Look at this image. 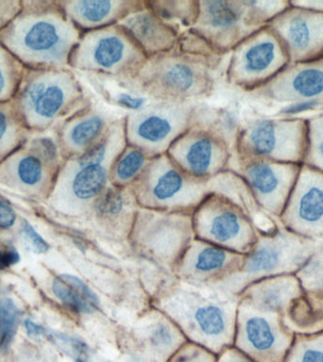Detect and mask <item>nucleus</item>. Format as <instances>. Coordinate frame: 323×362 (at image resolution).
<instances>
[{"mask_svg":"<svg viewBox=\"0 0 323 362\" xmlns=\"http://www.w3.org/2000/svg\"><path fill=\"white\" fill-rule=\"evenodd\" d=\"M317 105L316 101H305L300 102V103L290 105L288 107L283 110V112L288 113V115H294V113H299L305 112V110L314 109Z\"/></svg>","mask_w":323,"mask_h":362,"instance_id":"obj_38","label":"nucleus"},{"mask_svg":"<svg viewBox=\"0 0 323 362\" xmlns=\"http://www.w3.org/2000/svg\"><path fill=\"white\" fill-rule=\"evenodd\" d=\"M124 206V200L122 194L115 189H108L104 194L99 198L96 209L102 215H116L120 214Z\"/></svg>","mask_w":323,"mask_h":362,"instance_id":"obj_29","label":"nucleus"},{"mask_svg":"<svg viewBox=\"0 0 323 362\" xmlns=\"http://www.w3.org/2000/svg\"><path fill=\"white\" fill-rule=\"evenodd\" d=\"M227 260V254L222 249L204 247L198 252L195 259L194 267L201 273H208L222 268Z\"/></svg>","mask_w":323,"mask_h":362,"instance_id":"obj_25","label":"nucleus"},{"mask_svg":"<svg viewBox=\"0 0 323 362\" xmlns=\"http://www.w3.org/2000/svg\"><path fill=\"white\" fill-rule=\"evenodd\" d=\"M23 231H24L26 240H27L28 243H30L31 247L33 248L36 253L42 254L48 250V248H50L48 243L37 233L35 229L30 223L25 222Z\"/></svg>","mask_w":323,"mask_h":362,"instance_id":"obj_32","label":"nucleus"},{"mask_svg":"<svg viewBox=\"0 0 323 362\" xmlns=\"http://www.w3.org/2000/svg\"><path fill=\"white\" fill-rule=\"evenodd\" d=\"M6 88V78L4 74H3L1 69H0V95L4 92Z\"/></svg>","mask_w":323,"mask_h":362,"instance_id":"obj_43","label":"nucleus"},{"mask_svg":"<svg viewBox=\"0 0 323 362\" xmlns=\"http://www.w3.org/2000/svg\"><path fill=\"white\" fill-rule=\"evenodd\" d=\"M291 89L305 98H316L323 93V69L305 68L299 71L290 82Z\"/></svg>","mask_w":323,"mask_h":362,"instance_id":"obj_16","label":"nucleus"},{"mask_svg":"<svg viewBox=\"0 0 323 362\" xmlns=\"http://www.w3.org/2000/svg\"><path fill=\"white\" fill-rule=\"evenodd\" d=\"M150 341L156 347L164 348L169 346L173 341V335L169 327L164 324L158 325L150 336Z\"/></svg>","mask_w":323,"mask_h":362,"instance_id":"obj_33","label":"nucleus"},{"mask_svg":"<svg viewBox=\"0 0 323 362\" xmlns=\"http://www.w3.org/2000/svg\"><path fill=\"white\" fill-rule=\"evenodd\" d=\"M14 221H16V214H14L13 209L0 200V228H11L13 225Z\"/></svg>","mask_w":323,"mask_h":362,"instance_id":"obj_36","label":"nucleus"},{"mask_svg":"<svg viewBox=\"0 0 323 362\" xmlns=\"http://www.w3.org/2000/svg\"><path fill=\"white\" fill-rule=\"evenodd\" d=\"M286 41L297 53L307 52L323 37V23L305 16H295L286 23Z\"/></svg>","mask_w":323,"mask_h":362,"instance_id":"obj_4","label":"nucleus"},{"mask_svg":"<svg viewBox=\"0 0 323 362\" xmlns=\"http://www.w3.org/2000/svg\"><path fill=\"white\" fill-rule=\"evenodd\" d=\"M285 288L280 287V286H272V287L266 288L261 296V304L268 310L280 308L285 299Z\"/></svg>","mask_w":323,"mask_h":362,"instance_id":"obj_30","label":"nucleus"},{"mask_svg":"<svg viewBox=\"0 0 323 362\" xmlns=\"http://www.w3.org/2000/svg\"><path fill=\"white\" fill-rule=\"evenodd\" d=\"M42 149L44 151V155L45 157L52 158L56 154V148L54 144L50 140H47V139H45V140L42 141Z\"/></svg>","mask_w":323,"mask_h":362,"instance_id":"obj_40","label":"nucleus"},{"mask_svg":"<svg viewBox=\"0 0 323 362\" xmlns=\"http://www.w3.org/2000/svg\"><path fill=\"white\" fill-rule=\"evenodd\" d=\"M173 124L166 116L149 115L141 119L135 127V134L144 144L163 143L172 132Z\"/></svg>","mask_w":323,"mask_h":362,"instance_id":"obj_12","label":"nucleus"},{"mask_svg":"<svg viewBox=\"0 0 323 362\" xmlns=\"http://www.w3.org/2000/svg\"><path fill=\"white\" fill-rule=\"evenodd\" d=\"M286 362H323V338L300 344Z\"/></svg>","mask_w":323,"mask_h":362,"instance_id":"obj_27","label":"nucleus"},{"mask_svg":"<svg viewBox=\"0 0 323 362\" xmlns=\"http://www.w3.org/2000/svg\"><path fill=\"white\" fill-rule=\"evenodd\" d=\"M316 151L317 158L323 161V133L317 137Z\"/></svg>","mask_w":323,"mask_h":362,"instance_id":"obj_42","label":"nucleus"},{"mask_svg":"<svg viewBox=\"0 0 323 362\" xmlns=\"http://www.w3.org/2000/svg\"><path fill=\"white\" fill-rule=\"evenodd\" d=\"M94 64L103 69H113L124 61L127 45L115 34H105L96 40L91 51Z\"/></svg>","mask_w":323,"mask_h":362,"instance_id":"obj_5","label":"nucleus"},{"mask_svg":"<svg viewBox=\"0 0 323 362\" xmlns=\"http://www.w3.org/2000/svg\"><path fill=\"white\" fill-rule=\"evenodd\" d=\"M105 126L104 119L95 115L79 122L71 129L69 139L75 146L84 147L98 137Z\"/></svg>","mask_w":323,"mask_h":362,"instance_id":"obj_23","label":"nucleus"},{"mask_svg":"<svg viewBox=\"0 0 323 362\" xmlns=\"http://www.w3.org/2000/svg\"><path fill=\"white\" fill-rule=\"evenodd\" d=\"M194 319L201 332L206 336L218 337L225 332V313L218 305H201L196 310Z\"/></svg>","mask_w":323,"mask_h":362,"instance_id":"obj_17","label":"nucleus"},{"mask_svg":"<svg viewBox=\"0 0 323 362\" xmlns=\"http://www.w3.org/2000/svg\"><path fill=\"white\" fill-rule=\"evenodd\" d=\"M25 327L26 329L28 331V333L31 336L38 337L45 335V328L42 327V325H37L35 322L30 321V320H26Z\"/></svg>","mask_w":323,"mask_h":362,"instance_id":"obj_39","label":"nucleus"},{"mask_svg":"<svg viewBox=\"0 0 323 362\" xmlns=\"http://www.w3.org/2000/svg\"><path fill=\"white\" fill-rule=\"evenodd\" d=\"M107 154V146L105 143H99L92 148L88 150L81 158H79V167L90 165H101Z\"/></svg>","mask_w":323,"mask_h":362,"instance_id":"obj_31","label":"nucleus"},{"mask_svg":"<svg viewBox=\"0 0 323 362\" xmlns=\"http://www.w3.org/2000/svg\"><path fill=\"white\" fill-rule=\"evenodd\" d=\"M119 2L109 0H84L74 4V11L79 19L87 24H101L113 16Z\"/></svg>","mask_w":323,"mask_h":362,"instance_id":"obj_15","label":"nucleus"},{"mask_svg":"<svg viewBox=\"0 0 323 362\" xmlns=\"http://www.w3.org/2000/svg\"><path fill=\"white\" fill-rule=\"evenodd\" d=\"M76 362H88V359H78Z\"/></svg>","mask_w":323,"mask_h":362,"instance_id":"obj_44","label":"nucleus"},{"mask_svg":"<svg viewBox=\"0 0 323 362\" xmlns=\"http://www.w3.org/2000/svg\"><path fill=\"white\" fill-rule=\"evenodd\" d=\"M19 262V254L16 248L5 247L0 248V270L11 267Z\"/></svg>","mask_w":323,"mask_h":362,"instance_id":"obj_35","label":"nucleus"},{"mask_svg":"<svg viewBox=\"0 0 323 362\" xmlns=\"http://www.w3.org/2000/svg\"><path fill=\"white\" fill-rule=\"evenodd\" d=\"M241 229L242 225L239 218L232 211L218 212L210 221V235L221 243L234 240L240 234Z\"/></svg>","mask_w":323,"mask_h":362,"instance_id":"obj_18","label":"nucleus"},{"mask_svg":"<svg viewBox=\"0 0 323 362\" xmlns=\"http://www.w3.org/2000/svg\"><path fill=\"white\" fill-rule=\"evenodd\" d=\"M246 175L251 186L262 197H271L280 185L279 174L268 164L255 163L249 167Z\"/></svg>","mask_w":323,"mask_h":362,"instance_id":"obj_14","label":"nucleus"},{"mask_svg":"<svg viewBox=\"0 0 323 362\" xmlns=\"http://www.w3.org/2000/svg\"><path fill=\"white\" fill-rule=\"evenodd\" d=\"M183 177L180 173L173 168L166 169L155 181L152 194L155 199L166 202L177 197L183 189Z\"/></svg>","mask_w":323,"mask_h":362,"instance_id":"obj_21","label":"nucleus"},{"mask_svg":"<svg viewBox=\"0 0 323 362\" xmlns=\"http://www.w3.org/2000/svg\"><path fill=\"white\" fill-rule=\"evenodd\" d=\"M283 133L274 121H260L249 133V144L257 155H272L283 146Z\"/></svg>","mask_w":323,"mask_h":362,"instance_id":"obj_6","label":"nucleus"},{"mask_svg":"<svg viewBox=\"0 0 323 362\" xmlns=\"http://www.w3.org/2000/svg\"><path fill=\"white\" fill-rule=\"evenodd\" d=\"M52 291L57 298L75 313L89 314L99 308L98 297L79 277L61 274L54 279Z\"/></svg>","mask_w":323,"mask_h":362,"instance_id":"obj_1","label":"nucleus"},{"mask_svg":"<svg viewBox=\"0 0 323 362\" xmlns=\"http://www.w3.org/2000/svg\"><path fill=\"white\" fill-rule=\"evenodd\" d=\"M298 219L307 225H316L323 220V186L309 184L298 198Z\"/></svg>","mask_w":323,"mask_h":362,"instance_id":"obj_10","label":"nucleus"},{"mask_svg":"<svg viewBox=\"0 0 323 362\" xmlns=\"http://www.w3.org/2000/svg\"><path fill=\"white\" fill-rule=\"evenodd\" d=\"M204 11L210 25L218 30H229L240 19V10L237 3L229 1H207Z\"/></svg>","mask_w":323,"mask_h":362,"instance_id":"obj_13","label":"nucleus"},{"mask_svg":"<svg viewBox=\"0 0 323 362\" xmlns=\"http://www.w3.org/2000/svg\"><path fill=\"white\" fill-rule=\"evenodd\" d=\"M164 84L176 92H187L194 86L196 74L189 65L175 64L167 68L163 75Z\"/></svg>","mask_w":323,"mask_h":362,"instance_id":"obj_22","label":"nucleus"},{"mask_svg":"<svg viewBox=\"0 0 323 362\" xmlns=\"http://www.w3.org/2000/svg\"><path fill=\"white\" fill-rule=\"evenodd\" d=\"M276 44L271 40H261L244 53L243 68L249 75L266 72L277 59Z\"/></svg>","mask_w":323,"mask_h":362,"instance_id":"obj_9","label":"nucleus"},{"mask_svg":"<svg viewBox=\"0 0 323 362\" xmlns=\"http://www.w3.org/2000/svg\"><path fill=\"white\" fill-rule=\"evenodd\" d=\"M125 25L146 47H163L166 41L164 28L149 13L135 14L125 21Z\"/></svg>","mask_w":323,"mask_h":362,"instance_id":"obj_7","label":"nucleus"},{"mask_svg":"<svg viewBox=\"0 0 323 362\" xmlns=\"http://www.w3.org/2000/svg\"><path fill=\"white\" fill-rule=\"evenodd\" d=\"M107 182L106 168L102 165L81 167L72 182V191L76 197L89 200L96 197Z\"/></svg>","mask_w":323,"mask_h":362,"instance_id":"obj_8","label":"nucleus"},{"mask_svg":"<svg viewBox=\"0 0 323 362\" xmlns=\"http://www.w3.org/2000/svg\"><path fill=\"white\" fill-rule=\"evenodd\" d=\"M7 119H6V116L2 112H0V141H2V139L6 135V132H7Z\"/></svg>","mask_w":323,"mask_h":362,"instance_id":"obj_41","label":"nucleus"},{"mask_svg":"<svg viewBox=\"0 0 323 362\" xmlns=\"http://www.w3.org/2000/svg\"><path fill=\"white\" fill-rule=\"evenodd\" d=\"M23 45L33 53L51 54L55 56L64 48V39L58 25L47 20L30 25L23 36Z\"/></svg>","mask_w":323,"mask_h":362,"instance_id":"obj_3","label":"nucleus"},{"mask_svg":"<svg viewBox=\"0 0 323 362\" xmlns=\"http://www.w3.org/2000/svg\"><path fill=\"white\" fill-rule=\"evenodd\" d=\"M47 87V83L44 81H34L30 85H28L27 89L25 90V101L28 106L33 109L37 100L42 95V92Z\"/></svg>","mask_w":323,"mask_h":362,"instance_id":"obj_34","label":"nucleus"},{"mask_svg":"<svg viewBox=\"0 0 323 362\" xmlns=\"http://www.w3.org/2000/svg\"><path fill=\"white\" fill-rule=\"evenodd\" d=\"M118 103L130 110H139L144 107L146 100L137 96L128 95V93H121L118 96Z\"/></svg>","mask_w":323,"mask_h":362,"instance_id":"obj_37","label":"nucleus"},{"mask_svg":"<svg viewBox=\"0 0 323 362\" xmlns=\"http://www.w3.org/2000/svg\"><path fill=\"white\" fill-rule=\"evenodd\" d=\"M64 102L65 92L61 85H47L33 109L38 117L47 120L58 113L64 106Z\"/></svg>","mask_w":323,"mask_h":362,"instance_id":"obj_19","label":"nucleus"},{"mask_svg":"<svg viewBox=\"0 0 323 362\" xmlns=\"http://www.w3.org/2000/svg\"><path fill=\"white\" fill-rule=\"evenodd\" d=\"M144 160L146 158L143 153L139 150H130L118 161L115 168L116 177L122 181L130 180L140 171Z\"/></svg>","mask_w":323,"mask_h":362,"instance_id":"obj_26","label":"nucleus"},{"mask_svg":"<svg viewBox=\"0 0 323 362\" xmlns=\"http://www.w3.org/2000/svg\"><path fill=\"white\" fill-rule=\"evenodd\" d=\"M245 339L249 349L271 362L280 361L285 350L271 325L263 317L254 316L246 320Z\"/></svg>","mask_w":323,"mask_h":362,"instance_id":"obj_2","label":"nucleus"},{"mask_svg":"<svg viewBox=\"0 0 323 362\" xmlns=\"http://www.w3.org/2000/svg\"><path fill=\"white\" fill-rule=\"evenodd\" d=\"M19 310L13 300H0V351H7L13 341Z\"/></svg>","mask_w":323,"mask_h":362,"instance_id":"obj_20","label":"nucleus"},{"mask_svg":"<svg viewBox=\"0 0 323 362\" xmlns=\"http://www.w3.org/2000/svg\"><path fill=\"white\" fill-rule=\"evenodd\" d=\"M215 146L211 139L200 137L187 147L184 161L187 168L197 175H203L211 169L215 160Z\"/></svg>","mask_w":323,"mask_h":362,"instance_id":"obj_11","label":"nucleus"},{"mask_svg":"<svg viewBox=\"0 0 323 362\" xmlns=\"http://www.w3.org/2000/svg\"><path fill=\"white\" fill-rule=\"evenodd\" d=\"M280 253L271 246H263L249 257L246 263L249 273H265L273 270L279 263Z\"/></svg>","mask_w":323,"mask_h":362,"instance_id":"obj_24","label":"nucleus"},{"mask_svg":"<svg viewBox=\"0 0 323 362\" xmlns=\"http://www.w3.org/2000/svg\"><path fill=\"white\" fill-rule=\"evenodd\" d=\"M17 174L20 180L28 186L36 185L42 177V165L38 158L28 156L19 161Z\"/></svg>","mask_w":323,"mask_h":362,"instance_id":"obj_28","label":"nucleus"},{"mask_svg":"<svg viewBox=\"0 0 323 362\" xmlns=\"http://www.w3.org/2000/svg\"><path fill=\"white\" fill-rule=\"evenodd\" d=\"M188 362H195V361H188Z\"/></svg>","mask_w":323,"mask_h":362,"instance_id":"obj_45","label":"nucleus"}]
</instances>
